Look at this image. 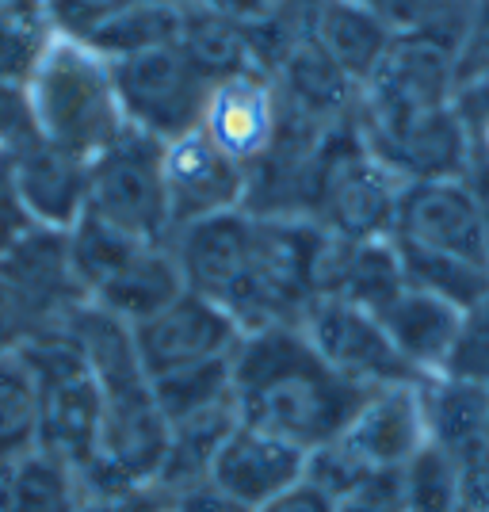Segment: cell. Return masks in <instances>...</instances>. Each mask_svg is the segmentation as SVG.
<instances>
[{"instance_id": "f1b7e54d", "label": "cell", "mask_w": 489, "mask_h": 512, "mask_svg": "<svg viewBox=\"0 0 489 512\" xmlns=\"http://www.w3.org/2000/svg\"><path fill=\"white\" fill-rule=\"evenodd\" d=\"M50 27L39 16V4H0V85H23L43 54Z\"/></svg>"}, {"instance_id": "52a82bcc", "label": "cell", "mask_w": 489, "mask_h": 512, "mask_svg": "<svg viewBox=\"0 0 489 512\" xmlns=\"http://www.w3.org/2000/svg\"><path fill=\"white\" fill-rule=\"evenodd\" d=\"M88 214L142 241H172L157 138H149L142 130H127L100 157H92Z\"/></svg>"}, {"instance_id": "277c9868", "label": "cell", "mask_w": 489, "mask_h": 512, "mask_svg": "<svg viewBox=\"0 0 489 512\" xmlns=\"http://www.w3.org/2000/svg\"><path fill=\"white\" fill-rule=\"evenodd\" d=\"M428 444L421 383L371 390L356 417L344 425L337 440L306 455V482L329 493L337 505L363 490L379 474L398 470Z\"/></svg>"}, {"instance_id": "7402d4cb", "label": "cell", "mask_w": 489, "mask_h": 512, "mask_svg": "<svg viewBox=\"0 0 489 512\" xmlns=\"http://www.w3.org/2000/svg\"><path fill=\"white\" fill-rule=\"evenodd\" d=\"M81 470L35 448L8 467V512H85Z\"/></svg>"}, {"instance_id": "3957f363", "label": "cell", "mask_w": 489, "mask_h": 512, "mask_svg": "<svg viewBox=\"0 0 489 512\" xmlns=\"http://www.w3.org/2000/svg\"><path fill=\"white\" fill-rule=\"evenodd\" d=\"M69 256L85 299L127 325L153 318L188 291L172 241H142L88 211L69 230Z\"/></svg>"}, {"instance_id": "9a60e30c", "label": "cell", "mask_w": 489, "mask_h": 512, "mask_svg": "<svg viewBox=\"0 0 489 512\" xmlns=\"http://www.w3.org/2000/svg\"><path fill=\"white\" fill-rule=\"evenodd\" d=\"M279 92V111L318 130H341L356 123L360 88L344 77L329 54L310 35L272 69Z\"/></svg>"}, {"instance_id": "f35d334b", "label": "cell", "mask_w": 489, "mask_h": 512, "mask_svg": "<svg viewBox=\"0 0 489 512\" xmlns=\"http://www.w3.org/2000/svg\"><path fill=\"white\" fill-rule=\"evenodd\" d=\"M256 512H337V501L329 497V493H321L314 482H298V486H291L287 493H279V497H272L268 505H260Z\"/></svg>"}, {"instance_id": "74e56055", "label": "cell", "mask_w": 489, "mask_h": 512, "mask_svg": "<svg viewBox=\"0 0 489 512\" xmlns=\"http://www.w3.org/2000/svg\"><path fill=\"white\" fill-rule=\"evenodd\" d=\"M337 512H405L402 509V470L398 474H379L363 490L344 497Z\"/></svg>"}, {"instance_id": "d4e9b609", "label": "cell", "mask_w": 489, "mask_h": 512, "mask_svg": "<svg viewBox=\"0 0 489 512\" xmlns=\"http://www.w3.org/2000/svg\"><path fill=\"white\" fill-rule=\"evenodd\" d=\"M39 448V386L31 379L20 352L0 356V463L12 467L16 459Z\"/></svg>"}, {"instance_id": "8fae6325", "label": "cell", "mask_w": 489, "mask_h": 512, "mask_svg": "<svg viewBox=\"0 0 489 512\" xmlns=\"http://www.w3.org/2000/svg\"><path fill=\"white\" fill-rule=\"evenodd\" d=\"M390 241L432 249V253L463 256L489 268V241L482 226V211L470 180H421L405 184L394 214Z\"/></svg>"}, {"instance_id": "d6a6232c", "label": "cell", "mask_w": 489, "mask_h": 512, "mask_svg": "<svg viewBox=\"0 0 489 512\" xmlns=\"http://www.w3.org/2000/svg\"><path fill=\"white\" fill-rule=\"evenodd\" d=\"M35 138H39V130L31 119V104H27L23 85H0V153L12 157Z\"/></svg>"}, {"instance_id": "ee69618b", "label": "cell", "mask_w": 489, "mask_h": 512, "mask_svg": "<svg viewBox=\"0 0 489 512\" xmlns=\"http://www.w3.org/2000/svg\"><path fill=\"white\" fill-rule=\"evenodd\" d=\"M12 4H35V0H12Z\"/></svg>"}, {"instance_id": "7bdbcfd3", "label": "cell", "mask_w": 489, "mask_h": 512, "mask_svg": "<svg viewBox=\"0 0 489 512\" xmlns=\"http://www.w3.org/2000/svg\"><path fill=\"white\" fill-rule=\"evenodd\" d=\"M474 161H489V138H486V146H482V153H478ZM474 161H470V165H474Z\"/></svg>"}, {"instance_id": "836d02e7", "label": "cell", "mask_w": 489, "mask_h": 512, "mask_svg": "<svg viewBox=\"0 0 489 512\" xmlns=\"http://www.w3.org/2000/svg\"><path fill=\"white\" fill-rule=\"evenodd\" d=\"M31 230H35V222L23 207L16 176H12V161L0 153V256L12 253Z\"/></svg>"}, {"instance_id": "9c48e42d", "label": "cell", "mask_w": 489, "mask_h": 512, "mask_svg": "<svg viewBox=\"0 0 489 512\" xmlns=\"http://www.w3.org/2000/svg\"><path fill=\"white\" fill-rule=\"evenodd\" d=\"M298 329L318 348L321 360L329 363L337 375H344L348 383L363 386V390L421 383L409 371V363L398 356V348L390 344L379 318L352 306V302L318 299L306 310Z\"/></svg>"}, {"instance_id": "6da1fadb", "label": "cell", "mask_w": 489, "mask_h": 512, "mask_svg": "<svg viewBox=\"0 0 489 512\" xmlns=\"http://www.w3.org/2000/svg\"><path fill=\"white\" fill-rule=\"evenodd\" d=\"M371 390L348 383L298 325L245 333L234 352V409L241 425L272 432L306 455L337 440Z\"/></svg>"}, {"instance_id": "f546056e", "label": "cell", "mask_w": 489, "mask_h": 512, "mask_svg": "<svg viewBox=\"0 0 489 512\" xmlns=\"http://www.w3.org/2000/svg\"><path fill=\"white\" fill-rule=\"evenodd\" d=\"M440 375L489 390V291L467 310H459V329Z\"/></svg>"}, {"instance_id": "7a4b0ae2", "label": "cell", "mask_w": 489, "mask_h": 512, "mask_svg": "<svg viewBox=\"0 0 489 512\" xmlns=\"http://www.w3.org/2000/svg\"><path fill=\"white\" fill-rule=\"evenodd\" d=\"M23 92L39 138L73 157L92 161L130 130L111 62L77 39L50 35Z\"/></svg>"}, {"instance_id": "b9f144b4", "label": "cell", "mask_w": 489, "mask_h": 512, "mask_svg": "<svg viewBox=\"0 0 489 512\" xmlns=\"http://www.w3.org/2000/svg\"><path fill=\"white\" fill-rule=\"evenodd\" d=\"M0 512H8V467L0 463Z\"/></svg>"}, {"instance_id": "60d3db41", "label": "cell", "mask_w": 489, "mask_h": 512, "mask_svg": "<svg viewBox=\"0 0 489 512\" xmlns=\"http://www.w3.org/2000/svg\"><path fill=\"white\" fill-rule=\"evenodd\" d=\"M467 180L470 188H474V199H478V211H482V226H486V241H489V161H474Z\"/></svg>"}, {"instance_id": "603a6c76", "label": "cell", "mask_w": 489, "mask_h": 512, "mask_svg": "<svg viewBox=\"0 0 489 512\" xmlns=\"http://www.w3.org/2000/svg\"><path fill=\"white\" fill-rule=\"evenodd\" d=\"M390 245L398 249L405 287H413V291H425V295L447 302L455 310H467L470 302H478L489 291L486 264H474V260H463V256L432 253V249H413V245H398V241H390Z\"/></svg>"}, {"instance_id": "44dd1931", "label": "cell", "mask_w": 489, "mask_h": 512, "mask_svg": "<svg viewBox=\"0 0 489 512\" xmlns=\"http://www.w3.org/2000/svg\"><path fill=\"white\" fill-rule=\"evenodd\" d=\"M402 291V260H398V249L390 245V237L386 241H344L333 287L325 299H344L367 314H383Z\"/></svg>"}, {"instance_id": "ba28073f", "label": "cell", "mask_w": 489, "mask_h": 512, "mask_svg": "<svg viewBox=\"0 0 489 512\" xmlns=\"http://www.w3.org/2000/svg\"><path fill=\"white\" fill-rule=\"evenodd\" d=\"M134 348L146 379H161L169 371H184L195 363L234 360L241 344V325H237L222 306L211 299L184 291L169 306H161L153 318L130 325Z\"/></svg>"}, {"instance_id": "7c38bea8", "label": "cell", "mask_w": 489, "mask_h": 512, "mask_svg": "<svg viewBox=\"0 0 489 512\" xmlns=\"http://www.w3.org/2000/svg\"><path fill=\"white\" fill-rule=\"evenodd\" d=\"M199 130L211 138L241 169H253L276 146L279 134V92L272 73L245 69L211 85Z\"/></svg>"}, {"instance_id": "d6986e66", "label": "cell", "mask_w": 489, "mask_h": 512, "mask_svg": "<svg viewBox=\"0 0 489 512\" xmlns=\"http://www.w3.org/2000/svg\"><path fill=\"white\" fill-rule=\"evenodd\" d=\"M237 425L241 421H237L234 402L230 406H214L207 413H195V417H184V421H172L165 459H161V470H157V486L169 497H180V493L195 490V486H207L214 459H218L226 436Z\"/></svg>"}, {"instance_id": "d590c367", "label": "cell", "mask_w": 489, "mask_h": 512, "mask_svg": "<svg viewBox=\"0 0 489 512\" xmlns=\"http://www.w3.org/2000/svg\"><path fill=\"white\" fill-rule=\"evenodd\" d=\"M455 463L463 474V512H489V421L474 448Z\"/></svg>"}, {"instance_id": "2e32d148", "label": "cell", "mask_w": 489, "mask_h": 512, "mask_svg": "<svg viewBox=\"0 0 489 512\" xmlns=\"http://www.w3.org/2000/svg\"><path fill=\"white\" fill-rule=\"evenodd\" d=\"M8 161H12V176H16V188H20V199L31 214V222L69 234L81 222V214L88 211L92 161L58 150L43 138L27 142Z\"/></svg>"}, {"instance_id": "1f68e13d", "label": "cell", "mask_w": 489, "mask_h": 512, "mask_svg": "<svg viewBox=\"0 0 489 512\" xmlns=\"http://www.w3.org/2000/svg\"><path fill=\"white\" fill-rule=\"evenodd\" d=\"M482 77H489V0L474 4V16L455 46V85L482 81Z\"/></svg>"}, {"instance_id": "30bf717a", "label": "cell", "mask_w": 489, "mask_h": 512, "mask_svg": "<svg viewBox=\"0 0 489 512\" xmlns=\"http://www.w3.org/2000/svg\"><path fill=\"white\" fill-rule=\"evenodd\" d=\"M161 180L172 234L218 214L245 211L249 169L226 157L199 127L161 146Z\"/></svg>"}, {"instance_id": "5b68a950", "label": "cell", "mask_w": 489, "mask_h": 512, "mask_svg": "<svg viewBox=\"0 0 489 512\" xmlns=\"http://www.w3.org/2000/svg\"><path fill=\"white\" fill-rule=\"evenodd\" d=\"M402 188V180L367 150L356 123H348L321 142L310 222L341 241H386L394 230Z\"/></svg>"}, {"instance_id": "8992f818", "label": "cell", "mask_w": 489, "mask_h": 512, "mask_svg": "<svg viewBox=\"0 0 489 512\" xmlns=\"http://www.w3.org/2000/svg\"><path fill=\"white\" fill-rule=\"evenodd\" d=\"M111 73L127 127L157 138L161 146L199 127L214 85L176 43L119 58L111 62Z\"/></svg>"}, {"instance_id": "4316f807", "label": "cell", "mask_w": 489, "mask_h": 512, "mask_svg": "<svg viewBox=\"0 0 489 512\" xmlns=\"http://www.w3.org/2000/svg\"><path fill=\"white\" fill-rule=\"evenodd\" d=\"M402 39H428L455 54L478 0H363Z\"/></svg>"}, {"instance_id": "cb8c5ba5", "label": "cell", "mask_w": 489, "mask_h": 512, "mask_svg": "<svg viewBox=\"0 0 489 512\" xmlns=\"http://www.w3.org/2000/svg\"><path fill=\"white\" fill-rule=\"evenodd\" d=\"M176 35H180V0H138L123 16L100 27L85 46L104 54L107 62H119L153 46H172Z\"/></svg>"}, {"instance_id": "8d00e7d4", "label": "cell", "mask_w": 489, "mask_h": 512, "mask_svg": "<svg viewBox=\"0 0 489 512\" xmlns=\"http://www.w3.org/2000/svg\"><path fill=\"white\" fill-rule=\"evenodd\" d=\"M85 512H172V497L157 482H149L107 497H88Z\"/></svg>"}, {"instance_id": "4fadbf2b", "label": "cell", "mask_w": 489, "mask_h": 512, "mask_svg": "<svg viewBox=\"0 0 489 512\" xmlns=\"http://www.w3.org/2000/svg\"><path fill=\"white\" fill-rule=\"evenodd\" d=\"M0 276L20 291V299L39 321V333L62 329L65 321L88 302L81 291V279L73 272L69 234H62V230L35 226L12 253L0 256Z\"/></svg>"}, {"instance_id": "ab89813d", "label": "cell", "mask_w": 489, "mask_h": 512, "mask_svg": "<svg viewBox=\"0 0 489 512\" xmlns=\"http://www.w3.org/2000/svg\"><path fill=\"white\" fill-rule=\"evenodd\" d=\"M172 512H253V509L207 482V486H195V490L172 497Z\"/></svg>"}, {"instance_id": "4dcf8cb0", "label": "cell", "mask_w": 489, "mask_h": 512, "mask_svg": "<svg viewBox=\"0 0 489 512\" xmlns=\"http://www.w3.org/2000/svg\"><path fill=\"white\" fill-rule=\"evenodd\" d=\"M35 4H39V16L50 27V35L88 43L100 27L123 16L138 0H35Z\"/></svg>"}, {"instance_id": "ffe728a7", "label": "cell", "mask_w": 489, "mask_h": 512, "mask_svg": "<svg viewBox=\"0 0 489 512\" xmlns=\"http://www.w3.org/2000/svg\"><path fill=\"white\" fill-rule=\"evenodd\" d=\"M176 46L211 81L256 69L245 31L214 0H180V35H176Z\"/></svg>"}, {"instance_id": "5bb4252c", "label": "cell", "mask_w": 489, "mask_h": 512, "mask_svg": "<svg viewBox=\"0 0 489 512\" xmlns=\"http://www.w3.org/2000/svg\"><path fill=\"white\" fill-rule=\"evenodd\" d=\"M306 478V451L253 425H237L211 467V486L260 509Z\"/></svg>"}, {"instance_id": "e0dca14e", "label": "cell", "mask_w": 489, "mask_h": 512, "mask_svg": "<svg viewBox=\"0 0 489 512\" xmlns=\"http://www.w3.org/2000/svg\"><path fill=\"white\" fill-rule=\"evenodd\" d=\"M310 39L352 85L363 88L398 35L363 0H318L310 16Z\"/></svg>"}, {"instance_id": "e575fe53", "label": "cell", "mask_w": 489, "mask_h": 512, "mask_svg": "<svg viewBox=\"0 0 489 512\" xmlns=\"http://www.w3.org/2000/svg\"><path fill=\"white\" fill-rule=\"evenodd\" d=\"M39 333V321L27 310V302L20 299V291L0 276V356L20 352L23 344Z\"/></svg>"}, {"instance_id": "83f0119b", "label": "cell", "mask_w": 489, "mask_h": 512, "mask_svg": "<svg viewBox=\"0 0 489 512\" xmlns=\"http://www.w3.org/2000/svg\"><path fill=\"white\" fill-rule=\"evenodd\" d=\"M405 512H463V474L459 463L436 444H425L402 467Z\"/></svg>"}, {"instance_id": "484cf974", "label": "cell", "mask_w": 489, "mask_h": 512, "mask_svg": "<svg viewBox=\"0 0 489 512\" xmlns=\"http://www.w3.org/2000/svg\"><path fill=\"white\" fill-rule=\"evenodd\" d=\"M149 390L169 425L195 417V413H207L214 406H230L234 402V360L195 363L184 371H169L161 379H149Z\"/></svg>"}, {"instance_id": "ac0fdd59", "label": "cell", "mask_w": 489, "mask_h": 512, "mask_svg": "<svg viewBox=\"0 0 489 512\" xmlns=\"http://www.w3.org/2000/svg\"><path fill=\"white\" fill-rule=\"evenodd\" d=\"M375 318H379L390 344L398 348V356L409 363V371L417 379H432V375L444 371L455 329H459V310L455 306L432 299L425 291L405 287L402 295Z\"/></svg>"}]
</instances>
